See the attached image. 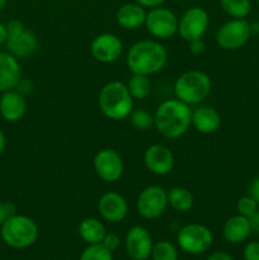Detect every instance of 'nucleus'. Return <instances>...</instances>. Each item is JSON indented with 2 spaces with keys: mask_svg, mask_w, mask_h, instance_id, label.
<instances>
[{
  "mask_svg": "<svg viewBox=\"0 0 259 260\" xmlns=\"http://www.w3.org/2000/svg\"><path fill=\"white\" fill-rule=\"evenodd\" d=\"M154 126L165 139H179L192 126L190 106L177 98L161 102L154 113Z\"/></svg>",
  "mask_w": 259,
  "mask_h": 260,
  "instance_id": "1",
  "label": "nucleus"
},
{
  "mask_svg": "<svg viewBox=\"0 0 259 260\" xmlns=\"http://www.w3.org/2000/svg\"><path fill=\"white\" fill-rule=\"evenodd\" d=\"M168 51L157 40H140L128 48L126 63L132 74L151 76L165 68Z\"/></svg>",
  "mask_w": 259,
  "mask_h": 260,
  "instance_id": "2",
  "label": "nucleus"
},
{
  "mask_svg": "<svg viewBox=\"0 0 259 260\" xmlns=\"http://www.w3.org/2000/svg\"><path fill=\"white\" fill-rule=\"evenodd\" d=\"M134 101L127 85L112 80L102 86L98 94V106L104 117L111 121H122L134 111Z\"/></svg>",
  "mask_w": 259,
  "mask_h": 260,
  "instance_id": "3",
  "label": "nucleus"
},
{
  "mask_svg": "<svg viewBox=\"0 0 259 260\" xmlns=\"http://www.w3.org/2000/svg\"><path fill=\"white\" fill-rule=\"evenodd\" d=\"M0 228H2L0 235L3 241L9 248L18 249V250L32 246L40 235L36 221L29 216L19 215V213H14Z\"/></svg>",
  "mask_w": 259,
  "mask_h": 260,
  "instance_id": "4",
  "label": "nucleus"
},
{
  "mask_svg": "<svg viewBox=\"0 0 259 260\" xmlns=\"http://www.w3.org/2000/svg\"><path fill=\"white\" fill-rule=\"evenodd\" d=\"M212 80L201 70H189L180 74L174 83V95L188 106L200 104L210 95Z\"/></svg>",
  "mask_w": 259,
  "mask_h": 260,
  "instance_id": "5",
  "label": "nucleus"
},
{
  "mask_svg": "<svg viewBox=\"0 0 259 260\" xmlns=\"http://www.w3.org/2000/svg\"><path fill=\"white\" fill-rule=\"evenodd\" d=\"M8 38L5 46L8 52L17 58H25L32 56L38 50V37L35 32L24 27L20 20L12 19L5 23Z\"/></svg>",
  "mask_w": 259,
  "mask_h": 260,
  "instance_id": "6",
  "label": "nucleus"
},
{
  "mask_svg": "<svg viewBox=\"0 0 259 260\" xmlns=\"http://www.w3.org/2000/svg\"><path fill=\"white\" fill-rule=\"evenodd\" d=\"M213 244V234L207 226L201 223H188L179 229L177 245L184 253L200 255L206 253Z\"/></svg>",
  "mask_w": 259,
  "mask_h": 260,
  "instance_id": "7",
  "label": "nucleus"
},
{
  "mask_svg": "<svg viewBox=\"0 0 259 260\" xmlns=\"http://www.w3.org/2000/svg\"><path fill=\"white\" fill-rule=\"evenodd\" d=\"M179 18L173 10L160 7L147 10L145 28L156 40H169L178 33Z\"/></svg>",
  "mask_w": 259,
  "mask_h": 260,
  "instance_id": "8",
  "label": "nucleus"
},
{
  "mask_svg": "<svg viewBox=\"0 0 259 260\" xmlns=\"http://www.w3.org/2000/svg\"><path fill=\"white\" fill-rule=\"evenodd\" d=\"M251 37L250 23L245 19H233L223 23L216 32V43L225 51L244 47Z\"/></svg>",
  "mask_w": 259,
  "mask_h": 260,
  "instance_id": "9",
  "label": "nucleus"
},
{
  "mask_svg": "<svg viewBox=\"0 0 259 260\" xmlns=\"http://www.w3.org/2000/svg\"><path fill=\"white\" fill-rule=\"evenodd\" d=\"M168 192L160 185H147L136 200V211L145 220L161 217L168 208Z\"/></svg>",
  "mask_w": 259,
  "mask_h": 260,
  "instance_id": "10",
  "label": "nucleus"
},
{
  "mask_svg": "<svg viewBox=\"0 0 259 260\" xmlns=\"http://www.w3.org/2000/svg\"><path fill=\"white\" fill-rule=\"evenodd\" d=\"M208 25H210V17L203 8H188L179 18L178 35L188 43L193 40L202 38L207 32Z\"/></svg>",
  "mask_w": 259,
  "mask_h": 260,
  "instance_id": "11",
  "label": "nucleus"
},
{
  "mask_svg": "<svg viewBox=\"0 0 259 260\" xmlns=\"http://www.w3.org/2000/svg\"><path fill=\"white\" fill-rule=\"evenodd\" d=\"M93 168L96 177L106 183H116L122 178L124 164L121 155L113 149H101L93 159Z\"/></svg>",
  "mask_w": 259,
  "mask_h": 260,
  "instance_id": "12",
  "label": "nucleus"
},
{
  "mask_svg": "<svg viewBox=\"0 0 259 260\" xmlns=\"http://www.w3.org/2000/svg\"><path fill=\"white\" fill-rule=\"evenodd\" d=\"M123 42L114 33H101L90 43V53L98 62L113 63L123 53Z\"/></svg>",
  "mask_w": 259,
  "mask_h": 260,
  "instance_id": "13",
  "label": "nucleus"
},
{
  "mask_svg": "<svg viewBox=\"0 0 259 260\" xmlns=\"http://www.w3.org/2000/svg\"><path fill=\"white\" fill-rule=\"evenodd\" d=\"M152 236L144 226H132L124 236V249L132 260H147L151 256Z\"/></svg>",
  "mask_w": 259,
  "mask_h": 260,
  "instance_id": "14",
  "label": "nucleus"
},
{
  "mask_svg": "<svg viewBox=\"0 0 259 260\" xmlns=\"http://www.w3.org/2000/svg\"><path fill=\"white\" fill-rule=\"evenodd\" d=\"M144 164L151 174L164 177L174 169L175 157L169 147L161 144H155L147 147L145 151Z\"/></svg>",
  "mask_w": 259,
  "mask_h": 260,
  "instance_id": "15",
  "label": "nucleus"
},
{
  "mask_svg": "<svg viewBox=\"0 0 259 260\" xmlns=\"http://www.w3.org/2000/svg\"><path fill=\"white\" fill-rule=\"evenodd\" d=\"M98 212L107 222L119 223L128 215V203L118 192H106L98 201Z\"/></svg>",
  "mask_w": 259,
  "mask_h": 260,
  "instance_id": "16",
  "label": "nucleus"
},
{
  "mask_svg": "<svg viewBox=\"0 0 259 260\" xmlns=\"http://www.w3.org/2000/svg\"><path fill=\"white\" fill-rule=\"evenodd\" d=\"M27 112V102L19 90H8L0 96V116L10 123L20 121Z\"/></svg>",
  "mask_w": 259,
  "mask_h": 260,
  "instance_id": "17",
  "label": "nucleus"
},
{
  "mask_svg": "<svg viewBox=\"0 0 259 260\" xmlns=\"http://www.w3.org/2000/svg\"><path fill=\"white\" fill-rule=\"evenodd\" d=\"M222 118L213 107L201 106L192 111V127L202 135L215 134L220 129Z\"/></svg>",
  "mask_w": 259,
  "mask_h": 260,
  "instance_id": "18",
  "label": "nucleus"
},
{
  "mask_svg": "<svg viewBox=\"0 0 259 260\" xmlns=\"http://www.w3.org/2000/svg\"><path fill=\"white\" fill-rule=\"evenodd\" d=\"M22 80L18 58L9 52H0V93L13 90Z\"/></svg>",
  "mask_w": 259,
  "mask_h": 260,
  "instance_id": "19",
  "label": "nucleus"
},
{
  "mask_svg": "<svg viewBox=\"0 0 259 260\" xmlns=\"http://www.w3.org/2000/svg\"><path fill=\"white\" fill-rule=\"evenodd\" d=\"M146 9L142 5L135 3H126L121 5L116 12V22L121 28L126 30L139 29L145 25Z\"/></svg>",
  "mask_w": 259,
  "mask_h": 260,
  "instance_id": "20",
  "label": "nucleus"
},
{
  "mask_svg": "<svg viewBox=\"0 0 259 260\" xmlns=\"http://www.w3.org/2000/svg\"><path fill=\"white\" fill-rule=\"evenodd\" d=\"M251 226L249 218L241 215L231 216L222 226V236L229 244H241L250 236Z\"/></svg>",
  "mask_w": 259,
  "mask_h": 260,
  "instance_id": "21",
  "label": "nucleus"
},
{
  "mask_svg": "<svg viewBox=\"0 0 259 260\" xmlns=\"http://www.w3.org/2000/svg\"><path fill=\"white\" fill-rule=\"evenodd\" d=\"M79 238L88 245L101 244L106 236L107 230L101 220L95 217H85L78 226Z\"/></svg>",
  "mask_w": 259,
  "mask_h": 260,
  "instance_id": "22",
  "label": "nucleus"
},
{
  "mask_svg": "<svg viewBox=\"0 0 259 260\" xmlns=\"http://www.w3.org/2000/svg\"><path fill=\"white\" fill-rule=\"evenodd\" d=\"M168 205L177 212L185 213L193 208L195 197L187 188L174 187L168 190Z\"/></svg>",
  "mask_w": 259,
  "mask_h": 260,
  "instance_id": "23",
  "label": "nucleus"
},
{
  "mask_svg": "<svg viewBox=\"0 0 259 260\" xmlns=\"http://www.w3.org/2000/svg\"><path fill=\"white\" fill-rule=\"evenodd\" d=\"M126 85L132 98L139 99V101L146 99L152 90V84L151 80H150V76L141 75V74H132Z\"/></svg>",
  "mask_w": 259,
  "mask_h": 260,
  "instance_id": "24",
  "label": "nucleus"
},
{
  "mask_svg": "<svg viewBox=\"0 0 259 260\" xmlns=\"http://www.w3.org/2000/svg\"><path fill=\"white\" fill-rule=\"evenodd\" d=\"M223 12L235 19H245L251 10L250 0H220Z\"/></svg>",
  "mask_w": 259,
  "mask_h": 260,
  "instance_id": "25",
  "label": "nucleus"
},
{
  "mask_svg": "<svg viewBox=\"0 0 259 260\" xmlns=\"http://www.w3.org/2000/svg\"><path fill=\"white\" fill-rule=\"evenodd\" d=\"M152 260H178V249L168 240H160L154 243L151 256Z\"/></svg>",
  "mask_w": 259,
  "mask_h": 260,
  "instance_id": "26",
  "label": "nucleus"
},
{
  "mask_svg": "<svg viewBox=\"0 0 259 260\" xmlns=\"http://www.w3.org/2000/svg\"><path fill=\"white\" fill-rule=\"evenodd\" d=\"M130 122L134 128L139 131H147L154 126V114L145 108L134 109L130 114Z\"/></svg>",
  "mask_w": 259,
  "mask_h": 260,
  "instance_id": "27",
  "label": "nucleus"
},
{
  "mask_svg": "<svg viewBox=\"0 0 259 260\" xmlns=\"http://www.w3.org/2000/svg\"><path fill=\"white\" fill-rule=\"evenodd\" d=\"M113 251L107 249L103 244L88 245L80 254L79 260H113Z\"/></svg>",
  "mask_w": 259,
  "mask_h": 260,
  "instance_id": "28",
  "label": "nucleus"
},
{
  "mask_svg": "<svg viewBox=\"0 0 259 260\" xmlns=\"http://www.w3.org/2000/svg\"><path fill=\"white\" fill-rule=\"evenodd\" d=\"M258 206L259 205L251 196H244L236 203V211H238V215L249 218L258 211Z\"/></svg>",
  "mask_w": 259,
  "mask_h": 260,
  "instance_id": "29",
  "label": "nucleus"
},
{
  "mask_svg": "<svg viewBox=\"0 0 259 260\" xmlns=\"http://www.w3.org/2000/svg\"><path fill=\"white\" fill-rule=\"evenodd\" d=\"M15 213V206L8 201H0V226Z\"/></svg>",
  "mask_w": 259,
  "mask_h": 260,
  "instance_id": "30",
  "label": "nucleus"
},
{
  "mask_svg": "<svg viewBox=\"0 0 259 260\" xmlns=\"http://www.w3.org/2000/svg\"><path fill=\"white\" fill-rule=\"evenodd\" d=\"M243 255L244 260H259V241H250L246 244Z\"/></svg>",
  "mask_w": 259,
  "mask_h": 260,
  "instance_id": "31",
  "label": "nucleus"
},
{
  "mask_svg": "<svg viewBox=\"0 0 259 260\" xmlns=\"http://www.w3.org/2000/svg\"><path fill=\"white\" fill-rule=\"evenodd\" d=\"M102 244L111 251H114L119 248V245H121V238H119L116 233H107L103 241H102Z\"/></svg>",
  "mask_w": 259,
  "mask_h": 260,
  "instance_id": "32",
  "label": "nucleus"
},
{
  "mask_svg": "<svg viewBox=\"0 0 259 260\" xmlns=\"http://www.w3.org/2000/svg\"><path fill=\"white\" fill-rule=\"evenodd\" d=\"M188 48H189V52L193 53V55H202L206 51V45L202 38H198V40H193L188 42Z\"/></svg>",
  "mask_w": 259,
  "mask_h": 260,
  "instance_id": "33",
  "label": "nucleus"
},
{
  "mask_svg": "<svg viewBox=\"0 0 259 260\" xmlns=\"http://www.w3.org/2000/svg\"><path fill=\"white\" fill-rule=\"evenodd\" d=\"M249 196H251L259 205V177L254 178L251 182L250 188H249Z\"/></svg>",
  "mask_w": 259,
  "mask_h": 260,
  "instance_id": "34",
  "label": "nucleus"
},
{
  "mask_svg": "<svg viewBox=\"0 0 259 260\" xmlns=\"http://www.w3.org/2000/svg\"><path fill=\"white\" fill-rule=\"evenodd\" d=\"M135 2H136L137 4L142 5L145 9H146V8L147 9H151V8H156L163 5L165 0H135Z\"/></svg>",
  "mask_w": 259,
  "mask_h": 260,
  "instance_id": "35",
  "label": "nucleus"
},
{
  "mask_svg": "<svg viewBox=\"0 0 259 260\" xmlns=\"http://www.w3.org/2000/svg\"><path fill=\"white\" fill-rule=\"evenodd\" d=\"M206 260H234V258L230 255V254L226 253V251L218 250V251H213V253H211Z\"/></svg>",
  "mask_w": 259,
  "mask_h": 260,
  "instance_id": "36",
  "label": "nucleus"
},
{
  "mask_svg": "<svg viewBox=\"0 0 259 260\" xmlns=\"http://www.w3.org/2000/svg\"><path fill=\"white\" fill-rule=\"evenodd\" d=\"M249 222L251 226V233L259 234V211H256L251 217H249Z\"/></svg>",
  "mask_w": 259,
  "mask_h": 260,
  "instance_id": "37",
  "label": "nucleus"
},
{
  "mask_svg": "<svg viewBox=\"0 0 259 260\" xmlns=\"http://www.w3.org/2000/svg\"><path fill=\"white\" fill-rule=\"evenodd\" d=\"M8 38V32H7V27H5L4 23L0 22V46L5 45Z\"/></svg>",
  "mask_w": 259,
  "mask_h": 260,
  "instance_id": "38",
  "label": "nucleus"
},
{
  "mask_svg": "<svg viewBox=\"0 0 259 260\" xmlns=\"http://www.w3.org/2000/svg\"><path fill=\"white\" fill-rule=\"evenodd\" d=\"M5 147H7V137H5L4 132L0 129V156H2L3 152H4Z\"/></svg>",
  "mask_w": 259,
  "mask_h": 260,
  "instance_id": "39",
  "label": "nucleus"
},
{
  "mask_svg": "<svg viewBox=\"0 0 259 260\" xmlns=\"http://www.w3.org/2000/svg\"><path fill=\"white\" fill-rule=\"evenodd\" d=\"M250 30H251V35H254V33H259V23L258 22L250 23Z\"/></svg>",
  "mask_w": 259,
  "mask_h": 260,
  "instance_id": "40",
  "label": "nucleus"
},
{
  "mask_svg": "<svg viewBox=\"0 0 259 260\" xmlns=\"http://www.w3.org/2000/svg\"><path fill=\"white\" fill-rule=\"evenodd\" d=\"M7 2H8V0H0V12H2V10L5 8V5H7Z\"/></svg>",
  "mask_w": 259,
  "mask_h": 260,
  "instance_id": "41",
  "label": "nucleus"
},
{
  "mask_svg": "<svg viewBox=\"0 0 259 260\" xmlns=\"http://www.w3.org/2000/svg\"><path fill=\"white\" fill-rule=\"evenodd\" d=\"M256 3H258V5H259V0H256Z\"/></svg>",
  "mask_w": 259,
  "mask_h": 260,
  "instance_id": "42",
  "label": "nucleus"
}]
</instances>
